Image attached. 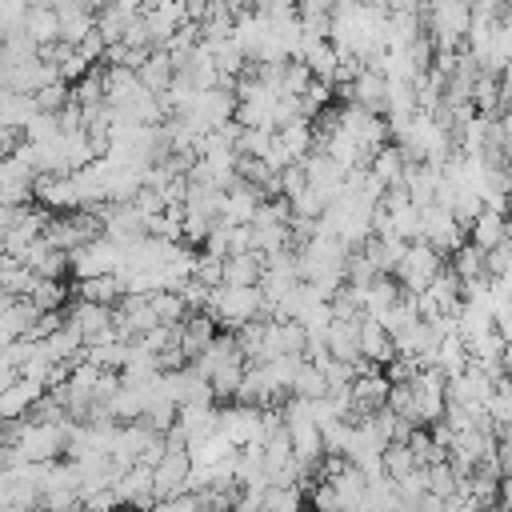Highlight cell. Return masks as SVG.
<instances>
[{"label":"cell","mask_w":512,"mask_h":512,"mask_svg":"<svg viewBox=\"0 0 512 512\" xmlns=\"http://www.w3.org/2000/svg\"><path fill=\"white\" fill-rule=\"evenodd\" d=\"M232 452H236V448H232L220 432H212V436H204V440H192V444H188V464L204 472V468H216L220 460H228Z\"/></svg>","instance_id":"8fae6325"},{"label":"cell","mask_w":512,"mask_h":512,"mask_svg":"<svg viewBox=\"0 0 512 512\" xmlns=\"http://www.w3.org/2000/svg\"><path fill=\"white\" fill-rule=\"evenodd\" d=\"M308 504H312V512H344V508H340V496H336V488H332L328 480H320V484L308 492Z\"/></svg>","instance_id":"ffe728a7"},{"label":"cell","mask_w":512,"mask_h":512,"mask_svg":"<svg viewBox=\"0 0 512 512\" xmlns=\"http://www.w3.org/2000/svg\"><path fill=\"white\" fill-rule=\"evenodd\" d=\"M192 280H196V284H204V288H220V284H224V260H220V256H212V252H196Z\"/></svg>","instance_id":"ac0fdd59"},{"label":"cell","mask_w":512,"mask_h":512,"mask_svg":"<svg viewBox=\"0 0 512 512\" xmlns=\"http://www.w3.org/2000/svg\"><path fill=\"white\" fill-rule=\"evenodd\" d=\"M500 444H508V448H512V424H508V428L500 432Z\"/></svg>","instance_id":"603a6c76"},{"label":"cell","mask_w":512,"mask_h":512,"mask_svg":"<svg viewBox=\"0 0 512 512\" xmlns=\"http://www.w3.org/2000/svg\"><path fill=\"white\" fill-rule=\"evenodd\" d=\"M416 372H420V364H416L412 356H396V360L384 368V380H388V384H412Z\"/></svg>","instance_id":"44dd1931"},{"label":"cell","mask_w":512,"mask_h":512,"mask_svg":"<svg viewBox=\"0 0 512 512\" xmlns=\"http://www.w3.org/2000/svg\"><path fill=\"white\" fill-rule=\"evenodd\" d=\"M508 240V220L496 216V212H480L472 224H468V244H476L480 252H492Z\"/></svg>","instance_id":"ba28073f"},{"label":"cell","mask_w":512,"mask_h":512,"mask_svg":"<svg viewBox=\"0 0 512 512\" xmlns=\"http://www.w3.org/2000/svg\"><path fill=\"white\" fill-rule=\"evenodd\" d=\"M264 272V256L260 252H240L224 260V284L228 288H256Z\"/></svg>","instance_id":"9c48e42d"},{"label":"cell","mask_w":512,"mask_h":512,"mask_svg":"<svg viewBox=\"0 0 512 512\" xmlns=\"http://www.w3.org/2000/svg\"><path fill=\"white\" fill-rule=\"evenodd\" d=\"M120 260H124V248L116 240H108V236H96V240H88V244L68 252V276H76V284L80 280H96V276H116Z\"/></svg>","instance_id":"6da1fadb"},{"label":"cell","mask_w":512,"mask_h":512,"mask_svg":"<svg viewBox=\"0 0 512 512\" xmlns=\"http://www.w3.org/2000/svg\"><path fill=\"white\" fill-rule=\"evenodd\" d=\"M444 264H448L460 280H476V276H484V252H480L476 244H468V240H464V244H460Z\"/></svg>","instance_id":"5bb4252c"},{"label":"cell","mask_w":512,"mask_h":512,"mask_svg":"<svg viewBox=\"0 0 512 512\" xmlns=\"http://www.w3.org/2000/svg\"><path fill=\"white\" fill-rule=\"evenodd\" d=\"M508 248H512V224H508Z\"/></svg>","instance_id":"d4e9b609"},{"label":"cell","mask_w":512,"mask_h":512,"mask_svg":"<svg viewBox=\"0 0 512 512\" xmlns=\"http://www.w3.org/2000/svg\"><path fill=\"white\" fill-rule=\"evenodd\" d=\"M400 296H404V288H400L392 276H376V280L364 288V316L380 320V316H384Z\"/></svg>","instance_id":"30bf717a"},{"label":"cell","mask_w":512,"mask_h":512,"mask_svg":"<svg viewBox=\"0 0 512 512\" xmlns=\"http://www.w3.org/2000/svg\"><path fill=\"white\" fill-rule=\"evenodd\" d=\"M504 216H508V224H512V192H508V212H504Z\"/></svg>","instance_id":"cb8c5ba5"},{"label":"cell","mask_w":512,"mask_h":512,"mask_svg":"<svg viewBox=\"0 0 512 512\" xmlns=\"http://www.w3.org/2000/svg\"><path fill=\"white\" fill-rule=\"evenodd\" d=\"M356 328H360V316L356 320H332L328 332H324V352L340 364H356L360 360V344H356Z\"/></svg>","instance_id":"8992f818"},{"label":"cell","mask_w":512,"mask_h":512,"mask_svg":"<svg viewBox=\"0 0 512 512\" xmlns=\"http://www.w3.org/2000/svg\"><path fill=\"white\" fill-rule=\"evenodd\" d=\"M20 32H24L40 52L52 48V44H60V20H56V8H52V4H32V8L24 12Z\"/></svg>","instance_id":"277c9868"},{"label":"cell","mask_w":512,"mask_h":512,"mask_svg":"<svg viewBox=\"0 0 512 512\" xmlns=\"http://www.w3.org/2000/svg\"><path fill=\"white\" fill-rule=\"evenodd\" d=\"M260 512H304V492L296 484H268Z\"/></svg>","instance_id":"4fadbf2b"},{"label":"cell","mask_w":512,"mask_h":512,"mask_svg":"<svg viewBox=\"0 0 512 512\" xmlns=\"http://www.w3.org/2000/svg\"><path fill=\"white\" fill-rule=\"evenodd\" d=\"M328 392V380H324V372L320 368H312L308 360L300 364V372H296V380H292V396H300V400H320Z\"/></svg>","instance_id":"9a60e30c"},{"label":"cell","mask_w":512,"mask_h":512,"mask_svg":"<svg viewBox=\"0 0 512 512\" xmlns=\"http://www.w3.org/2000/svg\"><path fill=\"white\" fill-rule=\"evenodd\" d=\"M52 8L60 20V44H68V48H76L96 28V8H88V4H52Z\"/></svg>","instance_id":"5b68a950"},{"label":"cell","mask_w":512,"mask_h":512,"mask_svg":"<svg viewBox=\"0 0 512 512\" xmlns=\"http://www.w3.org/2000/svg\"><path fill=\"white\" fill-rule=\"evenodd\" d=\"M496 468H500V480H512V448L508 444H496Z\"/></svg>","instance_id":"7402d4cb"},{"label":"cell","mask_w":512,"mask_h":512,"mask_svg":"<svg viewBox=\"0 0 512 512\" xmlns=\"http://www.w3.org/2000/svg\"><path fill=\"white\" fill-rule=\"evenodd\" d=\"M356 344H360V360L376 364V368H388L396 360V348H392V336L384 332L380 320L372 316H360V328H356Z\"/></svg>","instance_id":"3957f363"},{"label":"cell","mask_w":512,"mask_h":512,"mask_svg":"<svg viewBox=\"0 0 512 512\" xmlns=\"http://www.w3.org/2000/svg\"><path fill=\"white\" fill-rule=\"evenodd\" d=\"M124 296H128V288H124L120 276H96V280L76 284V300H88V304H100V308H116Z\"/></svg>","instance_id":"52a82bcc"},{"label":"cell","mask_w":512,"mask_h":512,"mask_svg":"<svg viewBox=\"0 0 512 512\" xmlns=\"http://www.w3.org/2000/svg\"><path fill=\"white\" fill-rule=\"evenodd\" d=\"M380 460H384V476H388V480H400V476H408L412 468H420L416 456L408 452V444H388V448L380 452Z\"/></svg>","instance_id":"2e32d148"},{"label":"cell","mask_w":512,"mask_h":512,"mask_svg":"<svg viewBox=\"0 0 512 512\" xmlns=\"http://www.w3.org/2000/svg\"><path fill=\"white\" fill-rule=\"evenodd\" d=\"M368 172H372L384 188H396V184L404 180V156H400V148H396V144L380 148V152L368 160Z\"/></svg>","instance_id":"7c38bea8"},{"label":"cell","mask_w":512,"mask_h":512,"mask_svg":"<svg viewBox=\"0 0 512 512\" xmlns=\"http://www.w3.org/2000/svg\"><path fill=\"white\" fill-rule=\"evenodd\" d=\"M456 488H460V480H456V472H452L448 460H440V464L428 468V492H432L436 500H452Z\"/></svg>","instance_id":"e0dca14e"},{"label":"cell","mask_w":512,"mask_h":512,"mask_svg":"<svg viewBox=\"0 0 512 512\" xmlns=\"http://www.w3.org/2000/svg\"><path fill=\"white\" fill-rule=\"evenodd\" d=\"M440 268H444V256H436L424 240H416V244H408V248H404V256H400V264H396L392 280H396L404 292H424Z\"/></svg>","instance_id":"7a4b0ae2"},{"label":"cell","mask_w":512,"mask_h":512,"mask_svg":"<svg viewBox=\"0 0 512 512\" xmlns=\"http://www.w3.org/2000/svg\"><path fill=\"white\" fill-rule=\"evenodd\" d=\"M484 272H488L492 280H500V276H508V272H512V248H508V240H504L500 248L484 252Z\"/></svg>","instance_id":"d6986e66"}]
</instances>
